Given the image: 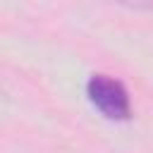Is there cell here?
Instances as JSON below:
<instances>
[{
	"mask_svg": "<svg viewBox=\"0 0 153 153\" xmlns=\"http://www.w3.org/2000/svg\"><path fill=\"white\" fill-rule=\"evenodd\" d=\"M86 96L91 100V105L108 120L122 122L131 117V100H129V91L127 86L108 74H93L86 81Z\"/></svg>",
	"mask_w": 153,
	"mask_h": 153,
	"instance_id": "1",
	"label": "cell"
}]
</instances>
